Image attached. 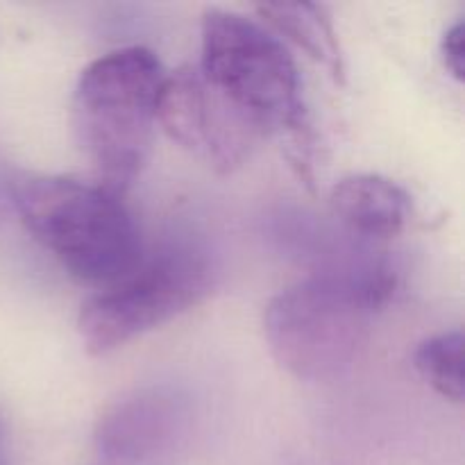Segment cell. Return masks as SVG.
<instances>
[{"label":"cell","mask_w":465,"mask_h":465,"mask_svg":"<svg viewBox=\"0 0 465 465\" xmlns=\"http://www.w3.org/2000/svg\"><path fill=\"white\" fill-rule=\"evenodd\" d=\"M395 275L384 262L321 271L289 286L263 313L271 352L293 377L331 381L357 359L371 316L393 293Z\"/></svg>","instance_id":"obj_1"},{"label":"cell","mask_w":465,"mask_h":465,"mask_svg":"<svg viewBox=\"0 0 465 465\" xmlns=\"http://www.w3.org/2000/svg\"><path fill=\"white\" fill-rule=\"evenodd\" d=\"M25 230L82 284L125 277L143 257L141 236L121 193L71 177H25L14 184Z\"/></svg>","instance_id":"obj_2"},{"label":"cell","mask_w":465,"mask_h":465,"mask_svg":"<svg viewBox=\"0 0 465 465\" xmlns=\"http://www.w3.org/2000/svg\"><path fill=\"white\" fill-rule=\"evenodd\" d=\"M163 71L153 50H112L82 71L73 94L77 143L100 184L123 191L141 175L153 148Z\"/></svg>","instance_id":"obj_3"},{"label":"cell","mask_w":465,"mask_h":465,"mask_svg":"<svg viewBox=\"0 0 465 465\" xmlns=\"http://www.w3.org/2000/svg\"><path fill=\"white\" fill-rule=\"evenodd\" d=\"M198 71L218 103L254 134L309 132L293 57L262 23L239 12L207 9Z\"/></svg>","instance_id":"obj_4"},{"label":"cell","mask_w":465,"mask_h":465,"mask_svg":"<svg viewBox=\"0 0 465 465\" xmlns=\"http://www.w3.org/2000/svg\"><path fill=\"white\" fill-rule=\"evenodd\" d=\"M209 257L191 243L166 245L80 309L77 330L89 354H109L189 312L212 291Z\"/></svg>","instance_id":"obj_5"},{"label":"cell","mask_w":465,"mask_h":465,"mask_svg":"<svg viewBox=\"0 0 465 465\" xmlns=\"http://www.w3.org/2000/svg\"><path fill=\"white\" fill-rule=\"evenodd\" d=\"M189 422L186 398L171 386L123 395L100 416L95 450L104 465H157L171 457Z\"/></svg>","instance_id":"obj_6"},{"label":"cell","mask_w":465,"mask_h":465,"mask_svg":"<svg viewBox=\"0 0 465 465\" xmlns=\"http://www.w3.org/2000/svg\"><path fill=\"white\" fill-rule=\"evenodd\" d=\"M331 209L352 234L393 239L411 218V198L381 175H350L331 189Z\"/></svg>","instance_id":"obj_7"},{"label":"cell","mask_w":465,"mask_h":465,"mask_svg":"<svg viewBox=\"0 0 465 465\" xmlns=\"http://www.w3.org/2000/svg\"><path fill=\"white\" fill-rule=\"evenodd\" d=\"M212 98L198 68L163 75L157 95V123L182 148L207 154L212 134Z\"/></svg>","instance_id":"obj_8"},{"label":"cell","mask_w":465,"mask_h":465,"mask_svg":"<svg viewBox=\"0 0 465 465\" xmlns=\"http://www.w3.org/2000/svg\"><path fill=\"white\" fill-rule=\"evenodd\" d=\"M259 16L271 25V32L293 41L300 50L330 68L334 77H343V53L327 9L313 3H266L257 7Z\"/></svg>","instance_id":"obj_9"},{"label":"cell","mask_w":465,"mask_h":465,"mask_svg":"<svg viewBox=\"0 0 465 465\" xmlns=\"http://www.w3.org/2000/svg\"><path fill=\"white\" fill-rule=\"evenodd\" d=\"M416 371L439 395L452 402L463 400V334L443 331L422 341L413 354Z\"/></svg>","instance_id":"obj_10"},{"label":"cell","mask_w":465,"mask_h":465,"mask_svg":"<svg viewBox=\"0 0 465 465\" xmlns=\"http://www.w3.org/2000/svg\"><path fill=\"white\" fill-rule=\"evenodd\" d=\"M440 53H443L445 68L450 75L457 82L463 80L465 73V27L463 21H457L448 32L443 35V44H440Z\"/></svg>","instance_id":"obj_11"},{"label":"cell","mask_w":465,"mask_h":465,"mask_svg":"<svg viewBox=\"0 0 465 465\" xmlns=\"http://www.w3.org/2000/svg\"><path fill=\"white\" fill-rule=\"evenodd\" d=\"M0 459H5V431H3V425H0Z\"/></svg>","instance_id":"obj_12"},{"label":"cell","mask_w":465,"mask_h":465,"mask_svg":"<svg viewBox=\"0 0 465 465\" xmlns=\"http://www.w3.org/2000/svg\"><path fill=\"white\" fill-rule=\"evenodd\" d=\"M0 465H7V461H5V459H0Z\"/></svg>","instance_id":"obj_13"}]
</instances>
